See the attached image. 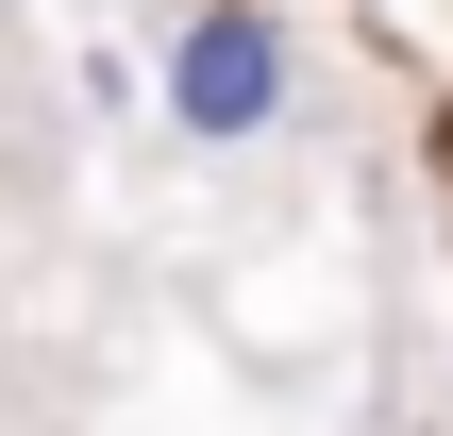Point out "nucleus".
I'll return each mask as SVG.
<instances>
[{
    "instance_id": "1",
    "label": "nucleus",
    "mask_w": 453,
    "mask_h": 436,
    "mask_svg": "<svg viewBox=\"0 0 453 436\" xmlns=\"http://www.w3.org/2000/svg\"><path fill=\"white\" fill-rule=\"evenodd\" d=\"M168 84H185L202 134H252V118L286 101V34H269V17H202V34L168 50Z\"/></svg>"
}]
</instances>
